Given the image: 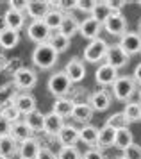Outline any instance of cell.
<instances>
[{"instance_id": "1", "label": "cell", "mask_w": 141, "mask_h": 159, "mask_svg": "<svg viewBox=\"0 0 141 159\" xmlns=\"http://www.w3.org/2000/svg\"><path fill=\"white\" fill-rule=\"evenodd\" d=\"M57 54L48 43H43V45H38L34 50H32V65L39 70H50L57 65Z\"/></svg>"}, {"instance_id": "2", "label": "cell", "mask_w": 141, "mask_h": 159, "mask_svg": "<svg viewBox=\"0 0 141 159\" xmlns=\"http://www.w3.org/2000/svg\"><path fill=\"white\" fill-rule=\"evenodd\" d=\"M48 91L56 98H64L71 91V80L68 79V75L64 73V70L56 72L48 79Z\"/></svg>"}, {"instance_id": "3", "label": "cell", "mask_w": 141, "mask_h": 159, "mask_svg": "<svg viewBox=\"0 0 141 159\" xmlns=\"http://www.w3.org/2000/svg\"><path fill=\"white\" fill-rule=\"evenodd\" d=\"M136 93V80L129 75L118 77L116 82L113 84V95L116 100L129 102V98H132V95Z\"/></svg>"}, {"instance_id": "4", "label": "cell", "mask_w": 141, "mask_h": 159, "mask_svg": "<svg viewBox=\"0 0 141 159\" xmlns=\"http://www.w3.org/2000/svg\"><path fill=\"white\" fill-rule=\"evenodd\" d=\"M109 50V43L104 38H97L89 41V45L84 48V61L88 63H100L102 59H106V54Z\"/></svg>"}, {"instance_id": "5", "label": "cell", "mask_w": 141, "mask_h": 159, "mask_svg": "<svg viewBox=\"0 0 141 159\" xmlns=\"http://www.w3.org/2000/svg\"><path fill=\"white\" fill-rule=\"evenodd\" d=\"M50 36H52V30L43 23V20H32L27 25V38L30 41H34L36 45L48 43Z\"/></svg>"}, {"instance_id": "6", "label": "cell", "mask_w": 141, "mask_h": 159, "mask_svg": "<svg viewBox=\"0 0 141 159\" xmlns=\"http://www.w3.org/2000/svg\"><path fill=\"white\" fill-rule=\"evenodd\" d=\"M13 82H14V86H16V89H23V91L32 89L38 84V73L32 68L23 66L21 70H18L13 75Z\"/></svg>"}, {"instance_id": "7", "label": "cell", "mask_w": 141, "mask_h": 159, "mask_svg": "<svg viewBox=\"0 0 141 159\" xmlns=\"http://www.w3.org/2000/svg\"><path fill=\"white\" fill-rule=\"evenodd\" d=\"M121 50L125 52V56H134L141 52V34L139 32H130L127 30L123 36L120 38V43H118Z\"/></svg>"}, {"instance_id": "8", "label": "cell", "mask_w": 141, "mask_h": 159, "mask_svg": "<svg viewBox=\"0 0 141 159\" xmlns=\"http://www.w3.org/2000/svg\"><path fill=\"white\" fill-rule=\"evenodd\" d=\"M104 29L111 36H123L127 32V20L121 13H111V16L104 22Z\"/></svg>"}, {"instance_id": "9", "label": "cell", "mask_w": 141, "mask_h": 159, "mask_svg": "<svg viewBox=\"0 0 141 159\" xmlns=\"http://www.w3.org/2000/svg\"><path fill=\"white\" fill-rule=\"evenodd\" d=\"M104 29V25L98 22V20H95V18H84L82 22L79 23V32H80V36L86 38V39H89V41H93V39H97V38H100V30Z\"/></svg>"}, {"instance_id": "10", "label": "cell", "mask_w": 141, "mask_h": 159, "mask_svg": "<svg viewBox=\"0 0 141 159\" xmlns=\"http://www.w3.org/2000/svg\"><path fill=\"white\" fill-rule=\"evenodd\" d=\"M118 77H120L118 75V70L113 68L111 65H107V63L100 65L97 68V72H95V80L98 82L100 86H113Z\"/></svg>"}, {"instance_id": "11", "label": "cell", "mask_w": 141, "mask_h": 159, "mask_svg": "<svg viewBox=\"0 0 141 159\" xmlns=\"http://www.w3.org/2000/svg\"><path fill=\"white\" fill-rule=\"evenodd\" d=\"M64 73L68 75V79L71 80V84L75 82H80V80L86 77V66H84V61L79 57H73L70 59L66 66H64Z\"/></svg>"}, {"instance_id": "12", "label": "cell", "mask_w": 141, "mask_h": 159, "mask_svg": "<svg viewBox=\"0 0 141 159\" xmlns=\"http://www.w3.org/2000/svg\"><path fill=\"white\" fill-rule=\"evenodd\" d=\"M13 104L23 116L36 111V98H34V95L29 93V91H18V95L14 97Z\"/></svg>"}, {"instance_id": "13", "label": "cell", "mask_w": 141, "mask_h": 159, "mask_svg": "<svg viewBox=\"0 0 141 159\" xmlns=\"http://www.w3.org/2000/svg\"><path fill=\"white\" fill-rule=\"evenodd\" d=\"M48 11H50L48 0H27L25 15L30 16L32 20H43Z\"/></svg>"}, {"instance_id": "14", "label": "cell", "mask_w": 141, "mask_h": 159, "mask_svg": "<svg viewBox=\"0 0 141 159\" xmlns=\"http://www.w3.org/2000/svg\"><path fill=\"white\" fill-rule=\"evenodd\" d=\"M106 63L111 65L113 68H116V70H120L129 63V56H125V52L121 50L118 45H113V47H109V50L106 54Z\"/></svg>"}, {"instance_id": "15", "label": "cell", "mask_w": 141, "mask_h": 159, "mask_svg": "<svg viewBox=\"0 0 141 159\" xmlns=\"http://www.w3.org/2000/svg\"><path fill=\"white\" fill-rule=\"evenodd\" d=\"M39 150H41V143L36 138H29V139L20 143L18 156H20V159H36Z\"/></svg>"}, {"instance_id": "16", "label": "cell", "mask_w": 141, "mask_h": 159, "mask_svg": "<svg viewBox=\"0 0 141 159\" xmlns=\"http://www.w3.org/2000/svg\"><path fill=\"white\" fill-rule=\"evenodd\" d=\"M57 141L63 147H75V143L79 141V129L73 125H66L64 123L61 132L57 134Z\"/></svg>"}, {"instance_id": "17", "label": "cell", "mask_w": 141, "mask_h": 159, "mask_svg": "<svg viewBox=\"0 0 141 159\" xmlns=\"http://www.w3.org/2000/svg\"><path fill=\"white\" fill-rule=\"evenodd\" d=\"M64 125V120L61 118V116H57L56 113H52L50 111L48 115H45V125H43V130L48 134V136H56L61 132V129H63Z\"/></svg>"}, {"instance_id": "18", "label": "cell", "mask_w": 141, "mask_h": 159, "mask_svg": "<svg viewBox=\"0 0 141 159\" xmlns=\"http://www.w3.org/2000/svg\"><path fill=\"white\" fill-rule=\"evenodd\" d=\"M88 104L91 106L93 111H106L111 106V95L107 93V91H104V89H98V91H95L89 97Z\"/></svg>"}, {"instance_id": "19", "label": "cell", "mask_w": 141, "mask_h": 159, "mask_svg": "<svg viewBox=\"0 0 141 159\" xmlns=\"http://www.w3.org/2000/svg\"><path fill=\"white\" fill-rule=\"evenodd\" d=\"M4 20H6L7 29L16 30V32H18V30L25 25L27 15H25V13H18V11H14V9H7L6 15H4Z\"/></svg>"}, {"instance_id": "20", "label": "cell", "mask_w": 141, "mask_h": 159, "mask_svg": "<svg viewBox=\"0 0 141 159\" xmlns=\"http://www.w3.org/2000/svg\"><path fill=\"white\" fill-rule=\"evenodd\" d=\"M73 107H75V102L71 100V98H56L54 102V106H52V113H56L57 116H61V118H68L71 116L73 113Z\"/></svg>"}, {"instance_id": "21", "label": "cell", "mask_w": 141, "mask_h": 159, "mask_svg": "<svg viewBox=\"0 0 141 159\" xmlns=\"http://www.w3.org/2000/svg\"><path fill=\"white\" fill-rule=\"evenodd\" d=\"M93 113H95V111L91 109V106H89L88 102H79V104H75V107H73L71 118H75L77 122L86 125V123L93 118Z\"/></svg>"}, {"instance_id": "22", "label": "cell", "mask_w": 141, "mask_h": 159, "mask_svg": "<svg viewBox=\"0 0 141 159\" xmlns=\"http://www.w3.org/2000/svg\"><path fill=\"white\" fill-rule=\"evenodd\" d=\"M18 148H20V143L14 141V138L6 136V138H0V156L2 157H13L18 154Z\"/></svg>"}, {"instance_id": "23", "label": "cell", "mask_w": 141, "mask_h": 159, "mask_svg": "<svg viewBox=\"0 0 141 159\" xmlns=\"http://www.w3.org/2000/svg\"><path fill=\"white\" fill-rule=\"evenodd\" d=\"M97 139H98V129L95 125L86 123L79 129V141L86 145H97Z\"/></svg>"}, {"instance_id": "24", "label": "cell", "mask_w": 141, "mask_h": 159, "mask_svg": "<svg viewBox=\"0 0 141 159\" xmlns=\"http://www.w3.org/2000/svg\"><path fill=\"white\" fill-rule=\"evenodd\" d=\"M16 95H18V89H16V86H14L13 80L7 82V84H4V86H0V111H2V107H6V106H9V104H13V100H14Z\"/></svg>"}, {"instance_id": "25", "label": "cell", "mask_w": 141, "mask_h": 159, "mask_svg": "<svg viewBox=\"0 0 141 159\" xmlns=\"http://www.w3.org/2000/svg\"><path fill=\"white\" fill-rule=\"evenodd\" d=\"M114 136H116V130L104 125L102 129H98V139H97V147L98 148H109L114 147Z\"/></svg>"}, {"instance_id": "26", "label": "cell", "mask_w": 141, "mask_h": 159, "mask_svg": "<svg viewBox=\"0 0 141 159\" xmlns=\"http://www.w3.org/2000/svg\"><path fill=\"white\" fill-rule=\"evenodd\" d=\"M57 32H61L63 36H66L68 39H71V38L79 32V22L75 20V16H71V15L64 16V20H63V23H61V27H59Z\"/></svg>"}, {"instance_id": "27", "label": "cell", "mask_w": 141, "mask_h": 159, "mask_svg": "<svg viewBox=\"0 0 141 159\" xmlns=\"http://www.w3.org/2000/svg\"><path fill=\"white\" fill-rule=\"evenodd\" d=\"M30 134H32V130L29 129V125L23 120L13 123V127H11V138H14V141H18V143L25 141L29 138H32Z\"/></svg>"}, {"instance_id": "28", "label": "cell", "mask_w": 141, "mask_h": 159, "mask_svg": "<svg viewBox=\"0 0 141 159\" xmlns=\"http://www.w3.org/2000/svg\"><path fill=\"white\" fill-rule=\"evenodd\" d=\"M132 143H134V138H132V132H130L129 127L116 130V136H114V147H116V148H120V150L123 152Z\"/></svg>"}, {"instance_id": "29", "label": "cell", "mask_w": 141, "mask_h": 159, "mask_svg": "<svg viewBox=\"0 0 141 159\" xmlns=\"http://www.w3.org/2000/svg\"><path fill=\"white\" fill-rule=\"evenodd\" d=\"M20 41V32L16 30H11V29H6L4 32H0V48L4 50H11L14 48Z\"/></svg>"}, {"instance_id": "30", "label": "cell", "mask_w": 141, "mask_h": 159, "mask_svg": "<svg viewBox=\"0 0 141 159\" xmlns=\"http://www.w3.org/2000/svg\"><path fill=\"white\" fill-rule=\"evenodd\" d=\"M64 13L63 11H59V9H50L48 13H47V16L43 18V23L48 27L50 30H59V27H61V23H63L64 20Z\"/></svg>"}, {"instance_id": "31", "label": "cell", "mask_w": 141, "mask_h": 159, "mask_svg": "<svg viewBox=\"0 0 141 159\" xmlns=\"http://www.w3.org/2000/svg\"><path fill=\"white\" fill-rule=\"evenodd\" d=\"M23 122L29 125V129L32 130V132H38V130H43V125H45V115H43L41 111H32V113H29L25 115L23 118Z\"/></svg>"}, {"instance_id": "32", "label": "cell", "mask_w": 141, "mask_h": 159, "mask_svg": "<svg viewBox=\"0 0 141 159\" xmlns=\"http://www.w3.org/2000/svg\"><path fill=\"white\" fill-rule=\"evenodd\" d=\"M48 45L57 52V54H63V52L68 50V47H70V39L66 36H63L61 32H52V36L48 39Z\"/></svg>"}, {"instance_id": "33", "label": "cell", "mask_w": 141, "mask_h": 159, "mask_svg": "<svg viewBox=\"0 0 141 159\" xmlns=\"http://www.w3.org/2000/svg\"><path fill=\"white\" fill-rule=\"evenodd\" d=\"M121 113L125 115L129 123L139 122L141 120V104L139 102H127V104H125V109H123Z\"/></svg>"}, {"instance_id": "34", "label": "cell", "mask_w": 141, "mask_h": 159, "mask_svg": "<svg viewBox=\"0 0 141 159\" xmlns=\"http://www.w3.org/2000/svg\"><path fill=\"white\" fill-rule=\"evenodd\" d=\"M111 16V9L106 6V2L102 0H97V6L93 7V11H91V18H95V20H98L102 25H104V22H106L107 18Z\"/></svg>"}, {"instance_id": "35", "label": "cell", "mask_w": 141, "mask_h": 159, "mask_svg": "<svg viewBox=\"0 0 141 159\" xmlns=\"http://www.w3.org/2000/svg\"><path fill=\"white\" fill-rule=\"evenodd\" d=\"M106 125L107 127H111V129H114V130L125 129V127H129V120L125 118L123 113H114V115H111L109 118H107Z\"/></svg>"}, {"instance_id": "36", "label": "cell", "mask_w": 141, "mask_h": 159, "mask_svg": "<svg viewBox=\"0 0 141 159\" xmlns=\"http://www.w3.org/2000/svg\"><path fill=\"white\" fill-rule=\"evenodd\" d=\"M0 115L4 116V118H7L11 123H16V122L21 120V113L14 107V104H9V106H6V107H2Z\"/></svg>"}, {"instance_id": "37", "label": "cell", "mask_w": 141, "mask_h": 159, "mask_svg": "<svg viewBox=\"0 0 141 159\" xmlns=\"http://www.w3.org/2000/svg\"><path fill=\"white\" fill-rule=\"evenodd\" d=\"M57 159H82L77 147H61L57 152Z\"/></svg>"}, {"instance_id": "38", "label": "cell", "mask_w": 141, "mask_h": 159, "mask_svg": "<svg viewBox=\"0 0 141 159\" xmlns=\"http://www.w3.org/2000/svg\"><path fill=\"white\" fill-rule=\"evenodd\" d=\"M125 159H141V147L138 143H132L130 147H127L123 154H121Z\"/></svg>"}, {"instance_id": "39", "label": "cell", "mask_w": 141, "mask_h": 159, "mask_svg": "<svg viewBox=\"0 0 141 159\" xmlns=\"http://www.w3.org/2000/svg\"><path fill=\"white\" fill-rule=\"evenodd\" d=\"M95 6H97V0H75V9L82 11V13H89L91 15Z\"/></svg>"}, {"instance_id": "40", "label": "cell", "mask_w": 141, "mask_h": 159, "mask_svg": "<svg viewBox=\"0 0 141 159\" xmlns=\"http://www.w3.org/2000/svg\"><path fill=\"white\" fill-rule=\"evenodd\" d=\"M106 6L111 9V13H121V9L125 7V0H104Z\"/></svg>"}, {"instance_id": "41", "label": "cell", "mask_w": 141, "mask_h": 159, "mask_svg": "<svg viewBox=\"0 0 141 159\" xmlns=\"http://www.w3.org/2000/svg\"><path fill=\"white\" fill-rule=\"evenodd\" d=\"M11 127H13V123L0 115V138L11 136Z\"/></svg>"}, {"instance_id": "42", "label": "cell", "mask_w": 141, "mask_h": 159, "mask_svg": "<svg viewBox=\"0 0 141 159\" xmlns=\"http://www.w3.org/2000/svg\"><path fill=\"white\" fill-rule=\"evenodd\" d=\"M82 159H106V156H104V152L100 150V148L91 147V148H88V150L82 154Z\"/></svg>"}, {"instance_id": "43", "label": "cell", "mask_w": 141, "mask_h": 159, "mask_svg": "<svg viewBox=\"0 0 141 159\" xmlns=\"http://www.w3.org/2000/svg\"><path fill=\"white\" fill-rule=\"evenodd\" d=\"M7 4H9V9H14L18 13H25L27 9V0H9Z\"/></svg>"}, {"instance_id": "44", "label": "cell", "mask_w": 141, "mask_h": 159, "mask_svg": "<svg viewBox=\"0 0 141 159\" xmlns=\"http://www.w3.org/2000/svg\"><path fill=\"white\" fill-rule=\"evenodd\" d=\"M21 68H23V65H21V59H20V57L9 59V63H7V70L13 73V75L18 72V70H21Z\"/></svg>"}, {"instance_id": "45", "label": "cell", "mask_w": 141, "mask_h": 159, "mask_svg": "<svg viewBox=\"0 0 141 159\" xmlns=\"http://www.w3.org/2000/svg\"><path fill=\"white\" fill-rule=\"evenodd\" d=\"M36 159H57V156L50 150L48 147H41V150H39V154H38Z\"/></svg>"}, {"instance_id": "46", "label": "cell", "mask_w": 141, "mask_h": 159, "mask_svg": "<svg viewBox=\"0 0 141 159\" xmlns=\"http://www.w3.org/2000/svg\"><path fill=\"white\" fill-rule=\"evenodd\" d=\"M132 79L136 80V84H139L141 86V63L138 66H136V70H134V77H132Z\"/></svg>"}, {"instance_id": "47", "label": "cell", "mask_w": 141, "mask_h": 159, "mask_svg": "<svg viewBox=\"0 0 141 159\" xmlns=\"http://www.w3.org/2000/svg\"><path fill=\"white\" fill-rule=\"evenodd\" d=\"M7 63H9V59H7L4 54H0V72L7 70Z\"/></svg>"}, {"instance_id": "48", "label": "cell", "mask_w": 141, "mask_h": 159, "mask_svg": "<svg viewBox=\"0 0 141 159\" xmlns=\"http://www.w3.org/2000/svg\"><path fill=\"white\" fill-rule=\"evenodd\" d=\"M7 29V25H6V20H4V16L0 18V32H4V30Z\"/></svg>"}, {"instance_id": "49", "label": "cell", "mask_w": 141, "mask_h": 159, "mask_svg": "<svg viewBox=\"0 0 141 159\" xmlns=\"http://www.w3.org/2000/svg\"><path fill=\"white\" fill-rule=\"evenodd\" d=\"M138 97H139V104H141V86H139V91H138Z\"/></svg>"}, {"instance_id": "50", "label": "cell", "mask_w": 141, "mask_h": 159, "mask_svg": "<svg viewBox=\"0 0 141 159\" xmlns=\"http://www.w3.org/2000/svg\"><path fill=\"white\" fill-rule=\"evenodd\" d=\"M138 29H139V34H141V20L138 22Z\"/></svg>"}, {"instance_id": "51", "label": "cell", "mask_w": 141, "mask_h": 159, "mask_svg": "<svg viewBox=\"0 0 141 159\" xmlns=\"http://www.w3.org/2000/svg\"><path fill=\"white\" fill-rule=\"evenodd\" d=\"M114 159H125V157H123V156H118V157H114Z\"/></svg>"}, {"instance_id": "52", "label": "cell", "mask_w": 141, "mask_h": 159, "mask_svg": "<svg viewBox=\"0 0 141 159\" xmlns=\"http://www.w3.org/2000/svg\"><path fill=\"white\" fill-rule=\"evenodd\" d=\"M0 159H6V157H2V156H0Z\"/></svg>"}, {"instance_id": "53", "label": "cell", "mask_w": 141, "mask_h": 159, "mask_svg": "<svg viewBox=\"0 0 141 159\" xmlns=\"http://www.w3.org/2000/svg\"><path fill=\"white\" fill-rule=\"evenodd\" d=\"M139 6H141V2H139Z\"/></svg>"}]
</instances>
